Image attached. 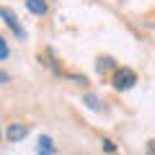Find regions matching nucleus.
<instances>
[{"label":"nucleus","instance_id":"1","mask_svg":"<svg viewBox=\"0 0 155 155\" xmlns=\"http://www.w3.org/2000/svg\"><path fill=\"white\" fill-rule=\"evenodd\" d=\"M111 83H114L116 91H129L137 83V75H134V70H129V67H119V70L114 72V78H111Z\"/></svg>","mask_w":155,"mask_h":155},{"label":"nucleus","instance_id":"2","mask_svg":"<svg viewBox=\"0 0 155 155\" xmlns=\"http://www.w3.org/2000/svg\"><path fill=\"white\" fill-rule=\"evenodd\" d=\"M0 18H3V21L8 23V28H11V31L16 34L18 39H26V31H23V26H21V23H18V18H16V13H13L11 8H5V5L0 8Z\"/></svg>","mask_w":155,"mask_h":155},{"label":"nucleus","instance_id":"3","mask_svg":"<svg viewBox=\"0 0 155 155\" xmlns=\"http://www.w3.org/2000/svg\"><path fill=\"white\" fill-rule=\"evenodd\" d=\"M26 134H28V127H26V124H11L8 132H5V137L11 140V142H21Z\"/></svg>","mask_w":155,"mask_h":155},{"label":"nucleus","instance_id":"4","mask_svg":"<svg viewBox=\"0 0 155 155\" xmlns=\"http://www.w3.org/2000/svg\"><path fill=\"white\" fill-rule=\"evenodd\" d=\"M36 153L54 155V153H57V147H54V142H52V137H39V147H36Z\"/></svg>","mask_w":155,"mask_h":155},{"label":"nucleus","instance_id":"5","mask_svg":"<svg viewBox=\"0 0 155 155\" xmlns=\"http://www.w3.org/2000/svg\"><path fill=\"white\" fill-rule=\"evenodd\" d=\"M26 8L34 13V16H44L47 13V3L44 0H26Z\"/></svg>","mask_w":155,"mask_h":155},{"label":"nucleus","instance_id":"6","mask_svg":"<svg viewBox=\"0 0 155 155\" xmlns=\"http://www.w3.org/2000/svg\"><path fill=\"white\" fill-rule=\"evenodd\" d=\"M96 67H98V72L104 75V72L114 70V60H111V57H101V60H98V65H96Z\"/></svg>","mask_w":155,"mask_h":155},{"label":"nucleus","instance_id":"7","mask_svg":"<svg viewBox=\"0 0 155 155\" xmlns=\"http://www.w3.org/2000/svg\"><path fill=\"white\" fill-rule=\"evenodd\" d=\"M85 104H88V109H93V111L101 109V104H98V98H96V96H85Z\"/></svg>","mask_w":155,"mask_h":155},{"label":"nucleus","instance_id":"8","mask_svg":"<svg viewBox=\"0 0 155 155\" xmlns=\"http://www.w3.org/2000/svg\"><path fill=\"white\" fill-rule=\"evenodd\" d=\"M11 54V49H8V41L3 36H0V60H5V57Z\"/></svg>","mask_w":155,"mask_h":155},{"label":"nucleus","instance_id":"9","mask_svg":"<svg viewBox=\"0 0 155 155\" xmlns=\"http://www.w3.org/2000/svg\"><path fill=\"white\" fill-rule=\"evenodd\" d=\"M101 145H104V150H106V153H116V145L111 142V140H104Z\"/></svg>","mask_w":155,"mask_h":155},{"label":"nucleus","instance_id":"10","mask_svg":"<svg viewBox=\"0 0 155 155\" xmlns=\"http://www.w3.org/2000/svg\"><path fill=\"white\" fill-rule=\"evenodd\" d=\"M5 80H8V75H5V72H0V83H5Z\"/></svg>","mask_w":155,"mask_h":155},{"label":"nucleus","instance_id":"11","mask_svg":"<svg viewBox=\"0 0 155 155\" xmlns=\"http://www.w3.org/2000/svg\"><path fill=\"white\" fill-rule=\"evenodd\" d=\"M0 140H3V137H0Z\"/></svg>","mask_w":155,"mask_h":155}]
</instances>
